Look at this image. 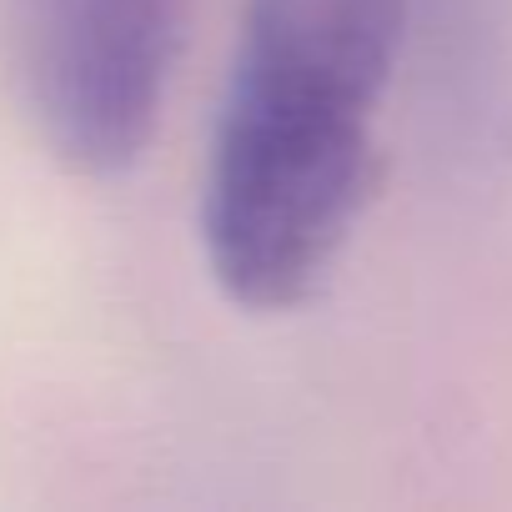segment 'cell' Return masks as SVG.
Instances as JSON below:
<instances>
[{"instance_id": "obj_1", "label": "cell", "mask_w": 512, "mask_h": 512, "mask_svg": "<svg viewBox=\"0 0 512 512\" xmlns=\"http://www.w3.org/2000/svg\"><path fill=\"white\" fill-rule=\"evenodd\" d=\"M407 0H246L201 181L226 302L287 312L337 267L377 176Z\"/></svg>"}, {"instance_id": "obj_2", "label": "cell", "mask_w": 512, "mask_h": 512, "mask_svg": "<svg viewBox=\"0 0 512 512\" xmlns=\"http://www.w3.org/2000/svg\"><path fill=\"white\" fill-rule=\"evenodd\" d=\"M186 0H21V71L51 151L116 176L141 161L181 51Z\"/></svg>"}]
</instances>
